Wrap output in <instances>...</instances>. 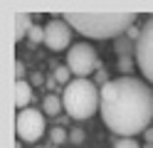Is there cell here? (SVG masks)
<instances>
[{
  "label": "cell",
  "mask_w": 153,
  "mask_h": 148,
  "mask_svg": "<svg viewBox=\"0 0 153 148\" xmlns=\"http://www.w3.org/2000/svg\"><path fill=\"white\" fill-rule=\"evenodd\" d=\"M72 32L74 30L67 25L64 20L54 17V20H50V22L45 25V45L50 49H54V52H59L64 47H72Z\"/></svg>",
  "instance_id": "7"
},
{
  "label": "cell",
  "mask_w": 153,
  "mask_h": 148,
  "mask_svg": "<svg viewBox=\"0 0 153 148\" xmlns=\"http://www.w3.org/2000/svg\"><path fill=\"white\" fill-rule=\"evenodd\" d=\"M133 62H136V67L141 69L143 79L153 84V15L141 25V37L136 42Z\"/></svg>",
  "instance_id": "5"
},
{
  "label": "cell",
  "mask_w": 153,
  "mask_h": 148,
  "mask_svg": "<svg viewBox=\"0 0 153 148\" xmlns=\"http://www.w3.org/2000/svg\"><path fill=\"white\" fill-rule=\"evenodd\" d=\"M72 141L79 143V141H82V131H72Z\"/></svg>",
  "instance_id": "18"
},
{
  "label": "cell",
  "mask_w": 153,
  "mask_h": 148,
  "mask_svg": "<svg viewBox=\"0 0 153 148\" xmlns=\"http://www.w3.org/2000/svg\"><path fill=\"white\" fill-rule=\"evenodd\" d=\"M32 99V86L25 82V79H20V82H15V106L20 109H27V104H30Z\"/></svg>",
  "instance_id": "8"
},
{
  "label": "cell",
  "mask_w": 153,
  "mask_h": 148,
  "mask_svg": "<svg viewBox=\"0 0 153 148\" xmlns=\"http://www.w3.org/2000/svg\"><path fill=\"white\" fill-rule=\"evenodd\" d=\"M72 77H74V74L69 72V67H67V64H64V67H57V69H54V82H59V84H64V86L74 82Z\"/></svg>",
  "instance_id": "12"
},
{
  "label": "cell",
  "mask_w": 153,
  "mask_h": 148,
  "mask_svg": "<svg viewBox=\"0 0 153 148\" xmlns=\"http://www.w3.org/2000/svg\"><path fill=\"white\" fill-rule=\"evenodd\" d=\"M15 131H17V138L25 143H35L45 136V114L40 109H22L15 118Z\"/></svg>",
  "instance_id": "6"
},
{
  "label": "cell",
  "mask_w": 153,
  "mask_h": 148,
  "mask_svg": "<svg viewBox=\"0 0 153 148\" xmlns=\"http://www.w3.org/2000/svg\"><path fill=\"white\" fill-rule=\"evenodd\" d=\"M42 109H45V114H47V116H59V114H62V109H64L62 96H57V94H47V96L42 99Z\"/></svg>",
  "instance_id": "10"
},
{
  "label": "cell",
  "mask_w": 153,
  "mask_h": 148,
  "mask_svg": "<svg viewBox=\"0 0 153 148\" xmlns=\"http://www.w3.org/2000/svg\"><path fill=\"white\" fill-rule=\"evenodd\" d=\"M114 47H116V52L121 57H126V54H136V42L128 37V35H121L119 39H114Z\"/></svg>",
  "instance_id": "11"
},
{
  "label": "cell",
  "mask_w": 153,
  "mask_h": 148,
  "mask_svg": "<svg viewBox=\"0 0 153 148\" xmlns=\"http://www.w3.org/2000/svg\"><path fill=\"white\" fill-rule=\"evenodd\" d=\"M114 148H141V143L136 138H116V141H114Z\"/></svg>",
  "instance_id": "14"
},
{
  "label": "cell",
  "mask_w": 153,
  "mask_h": 148,
  "mask_svg": "<svg viewBox=\"0 0 153 148\" xmlns=\"http://www.w3.org/2000/svg\"><path fill=\"white\" fill-rule=\"evenodd\" d=\"M109 131L119 133V138H133L146 133L153 121V91L138 77L123 74L101 89V109Z\"/></svg>",
  "instance_id": "1"
},
{
  "label": "cell",
  "mask_w": 153,
  "mask_h": 148,
  "mask_svg": "<svg viewBox=\"0 0 153 148\" xmlns=\"http://www.w3.org/2000/svg\"><path fill=\"white\" fill-rule=\"evenodd\" d=\"M64 138H67V131H64V128H52V141H54V143H62Z\"/></svg>",
  "instance_id": "15"
},
{
  "label": "cell",
  "mask_w": 153,
  "mask_h": 148,
  "mask_svg": "<svg viewBox=\"0 0 153 148\" xmlns=\"http://www.w3.org/2000/svg\"><path fill=\"white\" fill-rule=\"evenodd\" d=\"M67 67L74 74V79H89V74H94L99 69L97 49L89 42H74L67 52Z\"/></svg>",
  "instance_id": "4"
},
{
  "label": "cell",
  "mask_w": 153,
  "mask_h": 148,
  "mask_svg": "<svg viewBox=\"0 0 153 148\" xmlns=\"http://www.w3.org/2000/svg\"><path fill=\"white\" fill-rule=\"evenodd\" d=\"M62 104H64V111L74 121L91 118L101 109V89L91 79H74L72 84L64 86Z\"/></svg>",
  "instance_id": "3"
},
{
  "label": "cell",
  "mask_w": 153,
  "mask_h": 148,
  "mask_svg": "<svg viewBox=\"0 0 153 148\" xmlns=\"http://www.w3.org/2000/svg\"><path fill=\"white\" fill-rule=\"evenodd\" d=\"M15 69H17V82H20V79H22V64L17 62V64H15Z\"/></svg>",
  "instance_id": "19"
},
{
  "label": "cell",
  "mask_w": 153,
  "mask_h": 148,
  "mask_svg": "<svg viewBox=\"0 0 153 148\" xmlns=\"http://www.w3.org/2000/svg\"><path fill=\"white\" fill-rule=\"evenodd\" d=\"M64 22L74 32H79L89 39H119L126 35L136 22L133 13H121V15H82V13H67Z\"/></svg>",
  "instance_id": "2"
},
{
  "label": "cell",
  "mask_w": 153,
  "mask_h": 148,
  "mask_svg": "<svg viewBox=\"0 0 153 148\" xmlns=\"http://www.w3.org/2000/svg\"><path fill=\"white\" fill-rule=\"evenodd\" d=\"M119 69H121V72H128V69H131V62H128L126 57H121V59H119Z\"/></svg>",
  "instance_id": "16"
},
{
  "label": "cell",
  "mask_w": 153,
  "mask_h": 148,
  "mask_svg": "<svg viewBox=\"0 0 153 148\" xmlns=\"http://www.w3.org/2000/svg\"><path fill=\"white\" fill-rule=\"evenodd\" d=\"M30 42H35V45H40V42H45V27H40V25H35L32 30H30Z\"/></svg>",
  "instance_id": "13"
},
{
  "label": "cell",
  "mask_w": 153,
  "mask_h": 148,
  "mask_svg": "<svg viewBox=\"0 0 153 148\" xmlns=\"http://www.w3.org/2000/svg\"><path fill=\"white\" fill-rule=\"evenodd\" d=\"M143 148H153V143H146V146H143Z\"/></svg>",
  "instance_id": "20"
},
{
  "label": "cell",
  "mask_w": 153,
  "mask_h": 148,
  "mask_svg": "<svg viewBox=\"0 0 153 148\" xmlns=\"http://www.w3.org/2000/svg\"><path fill=\"white\" fill-rule=\"evenodd\" d=\"M32 27H35V25H32V15L17 13V15H15V42H20L25 35H30Z\"/></svg>",
  "instance_id": "9"
},
{
  "label": "cell",
  "mask_w": 153,
  "mask_h": 148,
  "mask_svg": "<svg viewBox=\"0 0 153 148\" xmlns=\"http://www.w3.org/2000/svg\"><path fill=\"white\" fill-rule=\"evenodd\" d=\"M143 138H146V143H153V128H148V131L143 133Z\"/></svg>",
  "instance_id": "17"
}]
</instances>
